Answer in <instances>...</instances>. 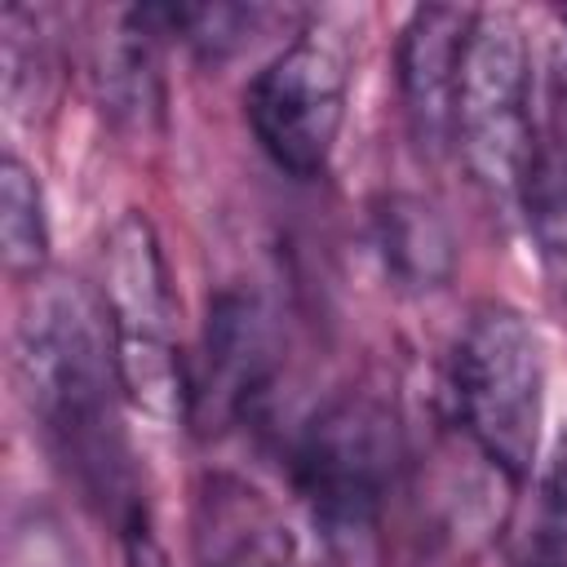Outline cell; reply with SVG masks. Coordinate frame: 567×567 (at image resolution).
I'll return each instance as SVG.
<instances>
[{"mask_svg":"<svg viewBox=\"0 0 567 567\" xmlns=\"http://www.w3.org/2000/svg\"><path fill=\"white\" fill-rule=\"evenodd\" d=\"M0 257L9 279H40L49 261V213L31 164L13 151L0 159Z\"/></svg>","mask_w":567,"mask_h":567,"instance_id":"4fadbf2b","label":"cell"},{"mask_svg":"<svg viewBox=\"0 0 567 567\" xmlns=\"http://www.w3.org/2000/svg\"><path fill=\"white\" fill-rule=\"evenodd\" d=\"M474 27V9L456 4H425L412 9L399 31V97L412 137L430 151L452 146V111H456V80L465 40Z\"/></svg>","mask_w":567,"mask_h":567,"instance_id":"ba28073f","label":"cell"},{"mask_svg":"<svg viewBox=\"0 0 567 567\" xmlns=\"http://www.w3.org/2000/svg\"><path fill=\"white\" fill-rule=\"evenodd\" d=\"M514 199L545 270L558 279V288H567V133L558 124L540 128Z\"/></svg>","mask_w":567,"mask_h":567,"instance_id":"7c38bea8","label":"cell"},{"mask_svg":"<svg viewBox=\"0 0 567 567\" xmlns=\"http://www.w3.org/2000/svg\"><path fill=\"white\" fill-rule=\"evenodd\" d=\"M0 49H4V102L9 111L22 115L44 97V75H49L40 18L22 4H9L0 13Z\"/></svg>","mask_w":567,"mask_h":567,"instance_id":"9a60e30c","label":"cell"},{"mask_svg":"<svg viewBox=\"0 0 567 567\" xmlns=\"http://www.w3.org/2000/svg\"><path fill=\"white\" fill-rule=\"evenodd\" d=\"M279 354V323L266 297L239 284L221 288L208 301L199 372L186 381V412L208 430L252 421L275 390Z\"/></svg>","mask_w":567,"mask_h":567,"instance_id":"52a82bcc","label":"cell"},{"mask_svg":"<svg viewBox=\"0 0 567 567\" xmlns=\"http://www.w3.org/2000/svg\"><path fill=\"white\" fill-rule=\"evenodd\" d=\"M195 567H292V540L244 478L208 474L195 496Z\"/></svg>","mask_w":567,"mask_h":567,"instance_id":"30bf717a","label":"cell"},{"mask_svg":"<svg viewBox=\"0 0 567 567\" xmlns=\"http://www.w3.org/2000/svg\"><path fill=\"white\" fill-rule=\"evenodd\" d=\"M399 461L394 408L372 390H341L297 430L288 474L319 536L323 567L381 563V514Z\"/></svg>","mask_w":567,"mask_h":567,"instance_id":"7a4b0ae2","label":"cell"},{"mask_svg":"<svg viewBox=\"0 0 567 567\" xmlns=\"http://www.w3.org/2000/svg\"><path fill=\"white\" fill-rule=\"evenodd\" d=\"M97 301L111 328L128 403L151 416L186 412V363L177 350V306L159 239L142 213H124L102 239Z\"/></svg>","mask_w":567,"mask_h":567,"instance_id":"5b68a950","label":"cell"},{"mask_svg":"<svg viewBox=\"0 0 567 567\" xmlns=\"http://www.w3.org/2000/svg\"><path fill=\"white\" fill-rule=\"evenodd\" d=\"M536 137L540 124L527 31L505 9H474L456 80L452 146L483 190L514 199Z\"/></svg>","mask_w":567,"mask_h":567,"instance_id":"277c9868","label":"cell"},{"mask_svg":"<svg viewBox=\"0 0 567 567\" xmlns=\"http://www.w3.org/2000/svg\"><path fill=\"white\" fill-rule=\"evenodd\" d=\"M447 399L474 452L509 483H527L545 425V350L514 306L478 301L465 315L447 354Z\"/></svg>","mask_w":567,"mask_h":567,"instance_id":"3957f363","label":"cell"},{"mask_svg":"<svg viewBox=\"0 0 567 567\" xmlns=\"http://www.w3.org/2000/svg\"><path fill=\"white\" fill-rule=\"evenodd\" d=\"M372 235L385 275L408 292H434L456 270V244L443 213L408 190H394L372 213Z\"/></svg>","mask_w":567,"mask_h":567,"instance_id":"8fae6325","label":"cell"},{"mask_svg":"<svg viewBox=\"0 0 567 567\" xmlns=\"http://www.w3.org/2000/svg\"><path fill=\"white\" fill-rule=\"evenodd\" d=\"M13 377L44 456L115 536L124 567H164L146 470L124 416L128 390L97 292L71 279L35 284L13 323Z\"/></svg>","mask_w":567,"mask_h":567,"instance_id":"6da1fadb","label":"cell"},{"mask_svg":"<svg viewBox=\"0 0 567 567\" xmlns=\"http://www.w3.org/2000/svg\"><path fill=\"white\" fill-rule=\"evenodd\" d=\"M514 567H567V434L554 443L536 478Z\"/></svg>","mask_w":567,"mask_h":567,"instance_id":"5bb4252c","label":"cell"},{"mask_svg":"<svg viewBox=\"0 0 567 567\" xmlns=\"http://www.w3.org/2000/svg\"><path fill=\"white\" fill-rule=\"evenodd\" d=\"M350 97L346 44L328 31L292 35L244 89V120L257 146L288 177H319L337 151Z\"/></svg>","mask_w":567,"mask_h":567,"instance_id":"8992f818","label":"cell"},{"mask_svg":"<svg viewBox=\"0 0 567 567\" xmlns=\"http://www.w3.org/2000/svg\"><path fill=\"white\" fill-rule=\"evenodd\" d=\"M159 31L151 27L146 9H115L106 13V31L89 44V75L120 128L151 133L164 120V84H159Z\"/></svg>","mask_w":567,"mask_h":567,"instance_id":"9c48e42d","label":"cell"}]
</instances>
